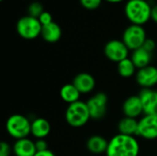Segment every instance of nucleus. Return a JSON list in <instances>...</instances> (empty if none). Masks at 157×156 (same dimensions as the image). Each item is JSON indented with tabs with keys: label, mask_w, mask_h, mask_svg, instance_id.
Returning a JSON list of instances; mask_svg holds the SVG:
<instances>
[{
	"label": "nucleus",
	"mask_w": 157,
	"mask_h": 156,
	"mask_svg": "<svg viewBox=\"0 0 157 156\" xmlns=\"http://www.w3.org/2000/svg\"><path fill=\"white\" fill-rule=\"evenodd\" d=\"M140 144L134 136L118 133L109 142L106 156H138Z\"/></svg>",
	"instance_id": "obj_1"
},
{
	"label": "nucleus",
	"mask_w": 157,
	"mask_h": 156,
	"mask_svg": "<svg viewBox=\"0 0 157 156\" xmlns=\"http://www.w3.org/2000/svg\"><path fill=\"white\" fill-rule=\"evenodd\" d=\"M124 12L132 24L144 26L151 19L152 6L147 0H128Z\"/></svg>",
	"instance_id": "obj_2"
},
{
	"label": "nucleus",
	"mask_w": 157,
	"mask_h": 156,
	"mask_svg": "<svg viewBox=\"0 0 157 156\" xmlns=\"http://www.w3.org/2000/svg\"><path fill=\"white\" fill-rule=\"evenodd\" d=\"M91 119L86 102L76 101L68 105L65 111V120L73 128H81L85 126Z\"/></svg>",
	"instance_id": "obj_3"
},
{
	"label": "nucleus",
	"mask_w": 157,
	"mask_h": 156,
	"mask_svg": "<svg viewBox=\"0 0 157 156\" xmlns=\"http://www.w3.org/2000/svg\"><path fill=\"white\" fill-rule=\"evenodd\" d=\"M6 129L12 138L20 140L28 138L31 134V122L27 117L21 114H14L7 119Z\"/></svg>",
	"instance_id": "obj_4"
},
{
	"label": "nucleus",
	"mask_w": 157,
	"mask_h": 156,
	"mask_svg": "<svg viewBox=\"0 0 157 156\" xmlns=\"http://www.w3.org/2000/svg\"><path fill=\"white\" fill-rule=\"evenodd\" d=\"M17 32L25 40H34L40 36L42 25L39 18L30 16H24L17 22Z\"/></svg>",
	"instance_id": "obj_5"
},
{
	"label": "nucleus",
	"mask_w": 157,
	"mask_h": 156,
	"mask_svg": "<svg viewBox=\"0 0 157 156\" xmlns=\"http://www.w3.org/2000/svg\"><path fill=\"white\" fill-rule=\"evenodd\" d=\"M146 39V31L143 26L131 24L125 29L121 40L125 43L129 50L135 51L143 47Z\"/></svg>",
	"instance_id": "obj_6"
},
{
	"label": "nucleus",
	"mask_w": 157,
	"mask_h": 156,
	"mask_svg": "<svg viewBox=\"0 0 157 156\" xmlns=\"http://www.w3.org/2000/svg\"><path fill=\"white\" fill-rule=\"evenodd\" d=\"M108 96L102 92L97 93L86 101V105L92 120H98L105 117L108 110Z\"/></svg>",
	"instance_id": "obj_7"
},
{
	"label": "nucleus",
	"mask_w": 157,
	"mask_h": 156,
	"mask_svg": "<svg viewBox=\"0 0 157 156\" xmlns=\"http://www.w3.org/2000/svg\"><path fill=\"white\" fill-rule=\"evenodd\" d=\"M129 49L122 40H111L108 41L104 47V53L106 57L114 63H120L128 58Z\"/></svg>",
	"instance_id": "obj_8"
},
{
	"label": "nucleus",
	"mask_w": 157,
	"mask_h": 156,
	"mask_svg": "<svg viewBox=\"0 0 157 156\" xmlns=\"http://www.w3.org/2000/svg\"><path fill=\"white\" fill-rule=\"evenodd\" d=\"M137 135L146 140L157 139V116L144 115L139 120Z\"/></svg>",
	"instance_id": "obj_9"
},
{
	"label": "nucleus",
	"mask_w": 157,
	"mask_h": 156,
	"mask_svg": "<svg viewBox=\"0 0 157 156\" xmlns=\"http://www.w3.org/2000/svg\"><path fill=\"white\" fill-rule=\"evenodd\" d=\"M136 82L143 89H151L157 85V68L148 65L136 73Z\"/></svg>",
	"instance_id": "obj_10"
},
{
	"label": "nucleus",
	"mask_w": 157,
	"mask_h": 156,
	"mask_svg": "<svg viewBox=\"0 0 157 156\" xmlns=\"http://www.w3.org/2000/svg\"><path fill=\"white\" fill-rule=\"evenodd\" d=\"M122 111L125 117L136 119L144 113L143 102L140 96L129 97L122 105Z\"/></svg>",
	"instance_id": "obj_11"
},
{
	"label": "nucleus",
	"mask_w": 157,
	"mask_h": 156,
	"mask_svg": "<svg viewBox=\"0 0 157 156\" xmlns=\"http://www.w3.org/2000/svg\"><path fill=\"white\" fill-rule=\"evenodd\" d=\"M145 115L157 116V91L153 89H143L139 94Z\"/></svg>",
	"instance_id": "obj_12"
},
{
	"label": "nucleus",
	"mask_w": 157,
	"mask_h": 156,
	"mask_svg": "<svg viewBox=\"0 0 157 156\" xmlns=\"http://www.w3.org/2000/svg\"><path fill=\"white\" fill-rule=\"evenodd\" d=\"M72 83L81 94L90 93L96 86V80L94 76L88 73H80L76 74Z\"/></svg>",
	"instance_id": "obj_13"
},
{
	"label": "nucleus",
	"mask_w": 157,
	"mask_h": 156,
	"mask_svg": "<svg viewBox=\"0 0 157 156\" xmlns=\"http://www.w3.org/2000/svg\"><path fill=\"white\" fill-rule=\"evenodd\" d=\"M13 152L16 156H34L37 154L35 142L29 138L17 140L13 145Z\"/></svg>",
	"instance_id": "obj_14"
},
{
	"label": "nucleus",
	"mask_w": 157,
	"mask_h": 156,
	"mask_svg": "<svg viewBox=\"0 0 157 156\" xmlns=\"http://www.w3.org/2000/svg\"><path fill=\"white\" fill-rule=\"evenodd\" d=\"M51 124L44 118H37L31 122V134L37 139H44L51 132Z\"/></svg>",
	"instance_id": "obj_15"
},
{
	"label": "nucleus",
	"mask_w": 157,
	"mask_h": 156,
	"mask_svg": "<svg viewBox=\"0 0 157 156\" xmlns=\"http://www.w3.org/2000/svg\"><path fill=\"white\" fill-rule=\"evenodd\" d=\"M40 36L49 43L57 42L62 37V29L56 22L52 21L48 25L42 26Z\"/></svg>",
	"instance_id": "obj_16"
},
{
	"label": "nucleus",
	"mask_w": 157,
	"mask_h": 156,
	"mask_svg": "<svg viewBox=\"0 0 157 156\" xmlns=\"http://www.w3.org/2000/svg\"><path fill=\"white\" fill-rule=\"evenodd\" d=\"M109 146V142L100 135H93L89 137L86 141L87 150L94 154H106Z\"/></svg>",
	"instance_id": "obj_17"
},
{
	"label": "nucleus",
	"mask_w": 157,
	"mask_h": 156,
	"mask_svg": "<svg viewBox=\"0 0 157 156\" xmlns=\"http://www.w3.org/2000/svg\"><path fill=\"white\" fill-rule=\"evenodd\" d=\"M138 124L139 121L136 119L124 117L118 123V131L120 134L134 136L138 132Z\"/></svg>",
	"instance_id": "obj_18"
},
{
	"label": "nucleus",
	"mask_w": 157,
	"mask_h": 156,
	"mask_svg": "<svg viewBox=\"0 0 157 156\" xmlns=\"http://www.w3.org/2000/svg\"><path fill=\"white\" fill-rule=\"evenodd\" d=\"M152 55H153V53L149 52L148 51H146L145 49L141 47L135 51H132L131 59L133 62L136 68L142 69V68H144V67L150 65V63L152 60Z\"/></svg>",
	"instance_id": "obj_19"
},
{
	"label": "nucleus",
	"mask_w": 157,
	"mask_h": 156,
	"mask_svg": "<svg viewBox=\"0 0 157 156\" xmlns=\"http://www.w3.org/2000/svg\"><path fill=\"white\" fill-rule=\"evenodd\" d=\"M80 95H81V93L78 91V89L75 86V85L73 83L64 85L60 90L61 98L68 105L78 101Z\"/></svg>",
	"instance_id": "obj_20"
},
{
	"label": "nucleus",
	"mask_w": 157,
	"mask_h": 156,
	"mask_svg": "<svg viewBox=\"0 0 157 156\" xmlns=\"http://www.w3.org/2000/svg\"><path fill=\"white\" fill-rule=\"evenodd\" d=\"M136 66L131 58H126L118 63V73L121 77L130 78L135 74Z\"/></svg>",
	"instance_id": "obj_21"
},
{
	"label": "nucleus",
	"mask_w": 157,
	"mask_h": 156,
	"mask_svg": "<svg viewBox=\"0 0 157 156\" xmlns=\"http://www.w3.org/2000/svg\"><path fill=\"white\" fill-rule=\"evenodd\" d=\"M44 12V8L43 6L40 3V2H32L29 4V7H28V13L29 16L33 17H37L39 18V17Z\"/></svg>",
	"instance_id": "obj_22"
},
{
	"label": "nucleus",
	"mask_w": 157,
	"mask_h": 156,
	"mask_svg": "<svg viewBox=\"0 0 157 156\" xmlns=\"http://www.w3.org/2000/svg\"><path fill=\"white\" fill-rule=\"evenodd\" d=\"M103 0H80V4L83 7L88 10H94L100 6Z\"/></svg>",
	"instance_id": "obj_23"
},
{
	"label": "nucleus",
	"mask_w": 157,
	"mask_h": 156,
	"mask_svg": "<svg viewBox=\"0 0 157 156\" xmlns=\"http://www.w3.org/2000/svg\"><path fill=\"white\" fill-rule=\"evenodd\" d=\"M39 20H40V24L42 26H45V25H48V24L52 22V14L50 12L44 11L39 17Z\"/></svg>",
	"instance_id": "obj_24"
},
{
	"label": "nucleus",
	"mask_w": 157,
	"mask_h": 156,
	"mask_svg": "<svg viewBox=\"0 0 157 156\" xmlns=\"http://www.w3.org/2000/svg\"><path fill=\"white\" fill-rule=\"evenodd\" d=\"M143 48L145 49L146 51H148L149 52L153 53V51H154L155 50V48H156V43H155V41L153 39L147 38L146 40L144 41V45H143Z\"/></svg>",
	"instance_id": "obj_25"
},
{
	"label": "nucleus",
	"mask_w": 157,
	"mask_h": 156,
	"mask_svg": "<svg viewBox=\"0 0 157 156\" xmlns=\"http://www.w3.org/2000/svg\"><path fill=\"white\" fill-rule=\"evenodd\" d=\"M11 154L10 145L6 142H1L0 143V156H9Z\"/></svg>",
	"instance_id": "obj_26"
},
{
	"label": "nucleus",
	"mask_w": 157,
	"mask_h": 156,
	"mask_svg": "<svg viewBox=\"0 0 157 156\" xmlns=\"http://www.w3.org/2000/svg\"><path fill=\"white\" fill-rule=\"evenodd\" d=\"M35 146L37 149V152H42L49 150L48 149V143L44 139H39L35 142Z\"/></svg>",
	"instance_id": "obj_27"
},
{
	"label": "nucleus",
	"mask_w": 157,
	"mask_h": 156,
	"mask_svg": "<svg viewBox=\"0 0 157 156\" xmlns=\"http://www.w3.org/2000/svg\"><path fill=\"white\" fill-rule=\"evenodd\" d=\"M151 19L157 24V4L152 6V12H151Z\"/></svg>",
	"instance_id": "obj_28"
},
{
	"label": "nucleus",
	"mask_w": 157,
	"mask_h": 156,
	"mask_svg": "<svg viewBox=\"0 0 157 156\" xmlns=\"http://www.w3.org/2000/svg\"><path fill=\"white\" fill-rule=\"evenodd\" d=\"M34 156H56L52 151L50 150H46V151H42V152H37V154Z\"/></svg>",
	"instance_id": "obj_29"
},
{
	"label": "nucleus",
	"mask_w": 157,
	"mask_h": 156,
	"mask_svg": "<svg viewBox=\"0 0 157 156\" xmlns=\"http://www.w3.org/2000/svg\"><path fill=\"white\" fill-rule=\"evenodd\" d=\"M105 1H107L109 3H112V4H116V3H121L124 0H105Z\"/></svg>",
	"instance_id": "obj_30"
},
{
	"label": "nucleus",
	"mask_w": 157,
	"mask_h": 156,
	"mask_svg": "<svg viewBox=\"0 0 157 156\" xmlns=\"http://www.w3.org/2000/svg\"><path fill=\"white\" fill-rule=\"evenodd\" d=\"M0 1H3V0H0Z\"/></svg>",
	"instance_id": "obj_31"
}]
</instances>
